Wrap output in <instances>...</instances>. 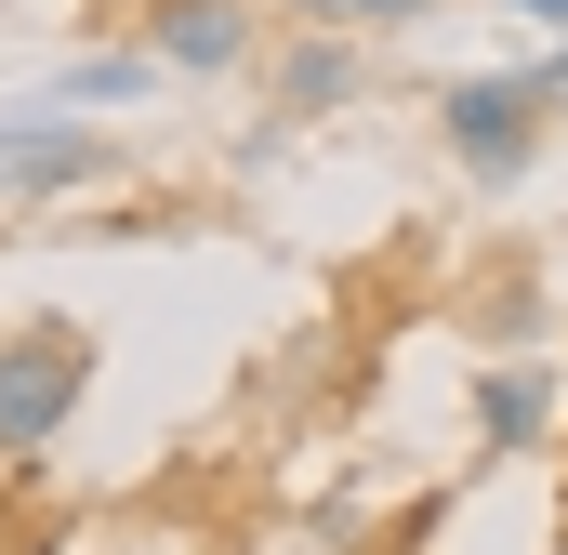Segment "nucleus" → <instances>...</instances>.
I'll use <instances>...</instances> for the list:
<instances>
[{
    "instance_id": "nucleus-5",
    "label": "nucleus",
    "mask_w": 568,
    "mask_h": 555,
    "mask_svg": "<svg viewBox=\"0 0 568 555\" xmlns=\"http://www.w3.org/2000/svg\"><path fill=\"white\" fill-rule=\"evenodd\" d=\"M542 423H556V371H529V357L516 371H476V436L489 450H529Z\"/></svg>"
},
{
    "instance_id": "nucleus-10",
    "label": "nucleus",
    "mask_w": 568,
    "mask_h": 555,
    "mask_svg": "<svg viewBox=\"0 0 568 555\" xmlns=\"http://www.w3.org/2000/svg\"><path fill=\"white\" fill-rule=\"evenodd\" d=\"M516 13H568V0H516Z\"/></svg>"
},
{
    "instance_id": "nucleus-12",
    "label": "nucleus",
    "mask_w": 568,
    "mask_h": 555,
    "mask_svg": "<svg viewBox=\"0 0 568 555\" xmlns=\"http://www.w3.org/2000/svg\"><path fill=\"white\" fill-rule=\"evenodd\" d=\"M397 555H410V543H397Z\"/></svg>"
},
{
    "instance_id": "nucleus-3",
    "label": "nucleus",
    "mask_w": 568,
    "mask_h": 555,
    "mask_svg": "<svg viewBox=\"0 0 568 555\" xmlns=\"http://www.w3.org/2000/svg\"><path fill=\"white\" fill-rule=\"evenodd\" d=\"M106 159H120V145H93V120H67V107L0 120V185H13V199H80V185H106Z\"/></svg>"
},
{
    "instance_id": "nucleus-2",
    "label": "nucleus",
    "mask_w": 568,
    "mask_h": 555,
    "mask_svg": "<svg viewBox=\"0 0 568 555\" xmlns=\"http://www.w3.org/2000/svg\"><path fill=\"white\" fill-rule=\"evenodd\" d=\"M542 120H556V107L529 93V67H503V80H449V93H436V133L463 145L476 185H516V172L542 159Z\"/></svg>"
},
{
    "instance_id": "nucleus-8",
    "label": "nucleus",
    "mask_w": 568,
    "mask_h": 555,
    "mask_svg": "<svg viewBox=\"0 0 568 555\" xmlns=\"http://www.w3.org/2000/svg\"><path fill=\"white\" fill-rule=\"evenodd\" d=\"M436 0H304V27H424Z\"/></svg>"
},
{
    "instance_id": "nucleus-9",
    "label": "nucleus",
    "mask_w": 568,
    "mask_h": 555,
    "mask_svg": "<svg viewBox=\"0 0 568 555\" xmlns=\"http://www.w3.org/2000/svg\"><path fill=\"white\" fill-rule=\"evenodd\" d=\"M529 93H542V107L568 120V53H542V67H529Z\"/></svg>"
},
{
    "instance_id": "nucleus-6",
    "label": "nucleus",
    "mask_w": 568,
    "mask_h": 555,
    "mask_svg": "<svg viewBox=\"0 0 568 555\" xmlns=\"http://www.w3.org/2000/svg\"><path fill=\"white\" fill-rule=\"evenodd\" d=\"M344 93H357V53H344V27H304V40L278 53V107H291V120H317V107H344Z\"/></svg>"
},
{
    "instance_id": "nucleus-7",
    "label": "nucleus",
    "mask_w": 568,
    "mask_h": 555,
    "mask_svg": "<svg viewBox=\"0 0 568 555\" xmlns=\"http://www.w3.org/2000/svg\"><path fill=\"white\" fill-rule=\"evenodd\" d=\"M145 80H159V53H93V67L53 80V107H67V120H106V107H133Z\"/></svg>"
},
{
    "instance_id": "nucleus-4",
    "label": "nucleus",
    "mask_w": 568,
    "mask_h": 555,
    "mask_svg": "<svg viewBox=\"0 0 568 555\" xmlns=\"http://www.w3.org/2000/svg\"><path fill=\"white\" fill-rule=\"evenodd\" d=\"M145 53L185 67V80H225V67H252V0H159L145 13Z\"/></svg>"
},
{
    "instance_id": "nucleus-11",
    "label": "nucleus",
    "mask_w": 568,
    "mask_h": 555,
    "mask_svg": "<svg viewBox=\"0 0 568 555\" xmlns=\"http://www.w3.org/2000/svg\"><path fill=\"white\" fill-rule=\"evenodd\" d=\"M556 555H568V529H556Z\"/></svg>"
},
{
    "instance_id": "nucleus-1",
    "label": "nucleus",
    "mask_w": 568,
    "mask_h": 555,
    "mask_svg": "<svg viewBox=\"0 0 568 555\" xmlns=\"http://www.w3.org/2000/svg\"><path fill=\"white\" fill-rule=\"evenodd\" d=\"M93 331L80 317H27V331H0V463H40L53 436H67V411L93 397Z\"/></svg>"
}]
</instances>
